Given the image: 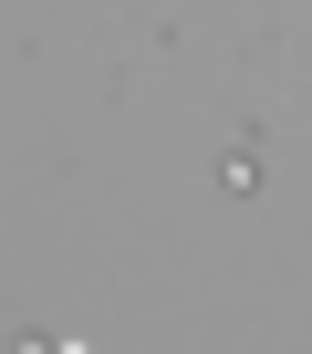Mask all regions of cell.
Listing matches in <instances>:
<instances>
[{
	"label": "cell",
	"instance_id": "6da1fadb",
	"mask_svg": "<svg viewBox=\"0 0 312 354\" xmlns=\"http://www.w3.org/2000/svg\"><path fill=\"white\" fill-rule=\"evenodd\" d=\"M219 188H229V198H250V188H260V156H250V146H229V156H219Z\"/></svg>",
	"mask_w": 312,
	"mask_h": 354
}]
</instances>
